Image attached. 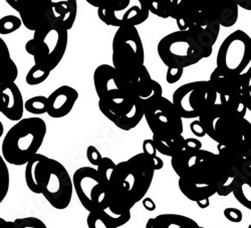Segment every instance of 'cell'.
Segmentation results:
<instances>
[{
    "instance_id": "6da1fadb",
    "label": "cell",
    "mask_w": 251,
    "mask_h": 228,
    "mask_svg": "<svg viewBox=\"0 0 251 228\" xmlns=\"http://www.w3.org/2000/svg\"><path fill=\"white\" fill-rule=\"evenodd\" d=\"M171 165L179 177L181 193L194 202L210 199L225 180L235 177L217 154L203 149H183L171 158Z\"/></svg>"
},
{
    "instance_id": "7a4b0ae2",
    "label": "cell",
    "mask_w": 251,
    "mask_h": 228,
    "mask_svg": "<svg viewBox=\"0 0 251 228\" xmlns=\"http://www.w3.org/2000/svg\"><path fill=\"white\" fill-rule=\"evenodd\" d=\"M94 86L100 113L116 127L131 131L139 125L144 118L143 103L113 66L103 64L95 70Z\"/></svg>"
},
{
    "instance_id": "3957f363",
    "label": "cell",
    "mask_w": 251,
    "mask_h": 228,
    "mask_svg": "<svg viewBox=\"0 0 251 228\" xmlns=\"http://www.w3.org/2000/svg\"><path fill=\"white\" fill-rule=\"evenodd\" d=\"M153 161L143 152L116 165L109 180L110 216L131 212L148 193L155 175Z\"/></svg>"
},
{
    "instance_id": "277c9868",
    "label": "cell",
    "mask_w": 251,
    "mask_h": 228,
    "mask_svg": "<svg viewBox=\"0 0 251 228\" xmlns=\"http://www.w3.org/2000/svg\"><path fill=\"white\" fill-rule=\"evenodd\" d=\"M27 188L41 194L57 210H65L73 198V179L67 168L57 160L36 154L25 165Z\"/></svg>"
},
{
    "instance_id": "5b68a950",
    "label": "cell",
    "mask_w": 251,
    "mask_h": 228,
    "mask_svg": "<svg viewBox=\"0 0 251 228\" xmlns=\"http://www.w3.org/2000/svg\"><path fill=\"white\" fill-rule=\"evenodd\" d=\"M206 136L244 157H251V123L221 103H215L198 119Z\"/></svg>"
},
{
    "instance_id": "8992f818",
    "label": "cell",
    "mask_w": 251,
    "mask_h": 228,
    "mask_svg": "<svg viewBox=\"0 0 251 228\" xmlns=\"http://www.w3.org/2000/svg\"><path fill=\"white\" fill-rule=\"evenodd\" d=\"M47 123L39 117L25 118L17 122L5 134L1 155L6 163L24 166L43 146L47 135Z\"/></svg>"
},
{
    "instance_id": "52a82bcc",
    "label": "cell",
    "mask_w": 251,
    "mask_h": 228,
    "mask_svg": "<svg viewBox=\"0 0 251 228\" xmlns=\"http://www.w3.org/2000/svg\"><path fill=\"white\" fill-rule=\"evenodd\" d=\"M113 67L126 82L136 77L146 67L145 50L137 27L117 29L113 38Z\"/></svg>"
},
{
    "instance_id": "ba28073f",
    "label": "cell",
    "mask_w": 251,
    "mask_h": 228,
    "mask_svg": "<svg viewBox=\"0 0 251 228\" xmlns=\"http://www.w3.org/2000/svg\"><path fill=\"white\" fill-rule=\"evenodd\" d=\"M157 51L162 63L168 69H186L204 58L201 48L188 31H174L164 36Z\"/></svg>"
},
{
    "instance_id": "9c48e42d",
    "label": "cell",
    "mask_w": 251,
    "mask_h": 228,
    "mask_svg": "<svg viewBox=\"0 0 251 228\" xmlns=\"http://www.w3.org/2000/svg\"><path fill=\"white\" fill-rule=\"evenodd\" d=\"M74 190L87 211H107L110 204L109 181L102 178L97 168L80 167L73 175Z\"/></svg>"
},
{
    "instance_id": "30bf717a",
    "label": "cell",
    "mask_w": 251,
    "mask_h": 228,
    "mask_svg": "<svg viewBox=\"0 0 251 228\" xmlns=\"http://www.w3.org/2000/svg\"><path fill=\"white\" fill-rule=\"evenodd\" d=\"M217 94L209 80L187 82L172 96V102L182 119H196L215 105Z\"/></svg>"
},
{
    "instance_id": "8fae6325",
    "label": "cell",
    "mask_w": 251,
    "mask_h": 228,
    "mask_svg": "<svg viewBox=\"0 0 251 228\" xmlns=\"http://www.w3.org/2000/svg\"><path fill=\"white\" fill-rule=\"evenodd\" d=\"M89 4L98 7V15L101 22L109 26L125 27L144 24L149 18L150 11L145 0H136V4H131L132 0L120 2H95L87 1Z\"/></svg>"
},
{
    "instance_id": "7c38bea8",
    "label": "cell",
    "mask_w": 251,
    "mask_h": 228,
    "mask_svg": "<svg viewBox=\"0 0 251 228\" xmlns=\"http://www.w3.org/2000/svg\"><path fill=\"white\" fill-rule=\"evenodd\" d=\"M251 61V37L243 30L230 33L218 50L216 65L223 73L241 75Z\"/></svg>"
},
{
    "instance_id": "4fadbf2b",
    "label": "cell",
    "mask_w": 251,
    "mask_h": 228,
    "mask_svg": "<svg viewBox=\"0 0 251 228\" xmlns=\"http://www.w3.org/2000/svg\"><path fill=\"white\" fill-rule=\"evenodd\" d=\"M14 10L19 13L23 25L34 32L33 38L39 40L51 27L59 23L54 11L55 1L51 0H6Z\"/></svg>"
},
{
    "instance_id": "5bb4252c",
    "label": "cell",
    "mask_w": 251,
    "mask_h": 228,
    "mask_svg": "<svg viewBox=\"0 0 251 228\" xmlns=\"http://www.w3.org/2000/svg\"><path fill=\"white\" fill-rule=\"evenodd\" d=\"M209 81L220 97L219 103L238 117L245 118L247 109L244 102V94L248 85L246 74L231 75L216 68L211 73Z\"/></svg>"
},
{
    "instance_id": "9a60e30c",
    "label": "cell",
    "mask_w": 251,
    "mask_h": 228,
    "mask_svg": "<svg viewBox=\"0 0 251 228\" xmlns=\"http://www.w3.org/2000/svg\"><path fill=\"white\" fill-rule=\"evenodd\" d=\"M144 117L153 136L170 138L182 135L184 131L183 119L175 109L172 101L165 97L145 107Z\"/></svg>"
},
{
    "instance_id": "2e32d148",
    "label": "cell",
    "mask_w": 251,
    "mask_h": 228,
    "mask_svg": "<svg viewBox=\"0 0 251 228\" xmlns=\"http://www.w3.org/2000/svg\"><path fill=\"white\" fill-rule=\"evenodd\" d=\"M220 28L221 26L211 7L199 5L197 14L187 31L201 48L204 58H208L212 54L213 47L220 33Z\"/></svg>"
},
{
    "instance_id": "e0dca14e",
    "label": "cell",
    "mask_w": 251,
    "mask_h": 228,
    "mask_svg": "<svg viewBox=\"0 0 251 228\" xmlns=\"http://www.w3.org/2000/svg\"><path fill=\"white\" fill-rule=\"evenodd\" d=\"M39 40H43L49 48L50 56L48 66L51 72L60 64L65 56L69 44V30L64 25L57 23Z\"/></svg>"
},
{
    "instance_id": "ac0fdd59",
    "label": "cell",
    "mask_w": 251,
    "mask_h": 228,
    "mask_svg": "<svg viewBox=\"0 0 251 228\" xmlns=\"http://www.w3.org/2000/svg\"><path fill=\"white\" fill-rule=\"evenodd\" d=\"M78 99L77 91L71 86H60L48 98V114L52 119L67 117L74 109Z\"/></svg>"
},
{
    "instance_id": "d6986e66",
    "label": "cell",
    "mask_w": 251,
    "mask_h": 228,
    "mask_svg": "<svg viewBox=\"0 0 251 228\" xmlns=\"http://www.w3.org/2000/svg\"><path fill=\"white\" fill-rule=\"evenodd\" d=\"M6 96V105L2 115L12 122H19L24 119L25 101L22 92L15 82L1 89Z\"/></svg>"
},
{
    "instance_id": "ffe728a7",
    "label": "cell",
    "mask_w": 251,
    "mask_h": 228,
    "mask_svg": "<svg viewBox=\"0 0 251 228\" xmlns=\"http://www.w3.org/2000/svg\"><path fill=\"white\" fill-rule=\"evenodd\" d=\"M221 27L229 28L235 25L238 20V5L235 1L224 2L210 6Z\"/></svg>"
},
{
    "instance_id": "44dd1931",
    "label": "cell",
    "mask_w": 251,
    "mask_h": 228,
    "mask_svg": "<svg viewBox=\"0 0 251 228\" xmlns=\"http://www.w3.org/2000/svg\"><path fill=\"white\" fill-rule=\"evenodd\" d=\"M153 142L158 153L173 158L179 154L185 147V138L183 135H178L170 138H161L153 136Z\"/></svg>"
},
{
    "instance_id": "7402d4cb",
    "label": "cell",
    "mask_w": 251,
    "mask_h": 228,
    "mask_svg": "<svg viewBox=\"0 0 251 228\" xmlns=\"http://www.w3.org/2000/svg\"><path fill=\"white\" fill-rule=\"evenodd\" d=\"M54 11L58 22L64 25L68 30H71L75 23L77 14V2L75 0L55 1Z\"/></svg>"
},
{
    "instance_id": "603a6c76",
    "label": "cell",
    "mask_w": 251,
    "mask_h": 228,
    "mask_svg": "<svg viewBox=\"0 0 251 228\" xmlns=\"http://www.w3.org/2000/svg\"><path fill=\"white\" fill-rule=\"evenodd\" d=\"M157 228H200L192 218L174 213L160 214L155 217Z\"/></svg>"
},
{
    "instance_id": "cb8c5ba5",
    "label": "cell",
    "mask_w": 251,
    "mask_h": 228,
    "mask_svg": "<svg viewBox=\"0 0 251 228\" xmlns=\"http://www.w3.org/2000/svg\"><path fill=\"white\" fill-rule=\"evenodd\" d=\"M25 51L28 54L34 58V65H38L49 69V56L50 51L48 46L43 40H37L34 38L29 39L25 44Z\"/></svg>"
},
{
    "instance_id": "d4e9b609",
    "label": "cell",
    "mask_w": 251,
    "mask_h": 228,
    "mask_svg": "<svg viewBox=\"0 0 251 228\" xmlns=\"http://www.w3.org/2000/svg\"><path fill=\"white\" fill-rule=\"evenodd\" d=\"M232 193L243 207L251 210V179L244 176L237 178Z\"/></svg>"
},
{
    "instance_id": "484cf974",
    "label": "cell",
    "mask_w": 251,
    "mask_h": 228,
    "mask_svg": "<svg viewBox=\"0 0 251 228\" xmlns=\"http://www.w3.org/2000/svg\"><path fill=\"white\" fill-rule=\"evenodd\" d=\"M89 228H118L114 224L111 216L106 211L90 212L87 218Z\"/></svg>"
},
{
    "instance_id": "4316f807",
    "label": "cell",
    "mask_w": 251,
    "mask_h": 228,
    "mask_svg": "<svg viewBox=\"0 0 251 228\" xmlns=\"http://www.w3.org/2000/svg\"><path fill=\"white\" fill-rule=\"evenodd\" d=\"M17 76L18 69L12 58L7 60L6 63L0 65V89L15 82Z\"/></svg>"
},
{
    "instance_id": "83f0119b",
    "label": "cell",
    "mask_w": 251,
    "mask_h": 228,
    "mask_svg": "<svg viewBox=\"0 0 251 228\" xmlns=\"http://www.w3.org/2000/svg\"><path fill=\"white\" fill-rule=\"evenodd\" d=\"M147 4L150 13L161 17V18H169L172 8H173V0H145Z\"/></svg>"
},
{
    "instance_id": "f1b7e54d",
    "label": "cell",
    "mask_w": 251,
    "mask_h": 228,
    "mask_svg": "<svg viewBox=\"0 0 251 228\" xmlns=\"http://www.w3.org/2000/svg\"><path fill=\"white\" fill-rule=\"evenodd\" d=\"M25 109L28 113L32 115H44L48 114L49 103H48V98L45 96H35L25 102Z\"/></svg>"
},
{
    "instance_id": "f546056e",
    "label": "cell",
    "mask_w": 251,
    "mask_h": 228,
    "mask_svg": "<svg viewBox=\"0 0 251 228\" xmlns=\"http://www.w3.org/2000/svg\"><path fill=\"white\" fill-rule=\"evenodd\" d=\"M50 73L51 72L50 70H48L47 68H45V67L34 65L28 71V73L25 76V81L27 82V85H29V86L40 85L49 78Z\"/></svg>"
},
{
    "instance_id": "4dcf8cb0",
    "label": "cell",
    "mask_w": 251,
    "mask_h": 228,
    "mask_svg": "<svg viewBox=\"0 0 251 228\" xmlns=\"http://www.w3.org/2000/svg\"><path fill=\"white\" fill-rule=\"evenodd\" d=\"M10 186V174L7 163L0 154V204H1L8 194Z\"/></svg>"
},
{
    "instance_id": "1f68e13d",
    "label": "cell",
    "mask_w": 251,
    "mask_h": 228,
    "mask_svg": "<svg viewBox=\"0 0 251 228\" xmlns=\"http://www.w3.org/2000/svg\"><path fill=\"white\" fill-rule=\"evenodd\" d=\"M23 23L16 15L8 14L0 18V34L1 35H7L10 33H13L14 31L18 30L22 27Z\"/></svg>"
},
{
    "instance_id": "d6a6232c",
    "label": "cell",
    "mask_w": 251,
    "mask_h": 228,
    "mask_svg": "<svg viewBox=\"0 0 251 228\" xmlns=\"http://www.w3.org/2000/svg\"><path fill=\"white\" fill-rule=\"evenodd\" d=\"M143 153L147 155L152 161H153V164H154V168H155V171H158V170H161L163 167H164V162L163 160L158 157V151L155 147L154 145V142L152 139H147L145 140L143 142Z\"/></svg>"
},
{
    "instance_id": "836d02e7",
    "label": "cell",
    "mask_w": 251,
    "mask_h": 228,
    "mask_svg": "<svg viewBox=\"0 0 251 228\" xmlns=\"http://www.w3.org/2000/svg\"><path fill=\"white\" fill-rule=\"evenodd\" d=\"M15 228H48L46 223L37 217L17 218L13 221Z\"/></svg>"
},
{
    "instance_id": "e575fe53",
    "label": "cell",
    "mask_w": 251,
    "mask_h": 228,
    "mask_svg": "<svg viewBox=\"0 0 251 228\" xmlns=\"http://www.w3.org/2000/svg\"><path fill=\"white\" fill-rule=\"evenodd\" d=\"M116 165L117 164L111 158L102 157L100 163L99 164V166L97 167V170L102 178H104V179L109 181L113 171L116 168Z\"/></svg>"
},
{
    "instance_id": "d590c367",
    "label": "cell",
    "mask_w": 251,
    "mask_h": 228,
    "mask_svg": "<svg viewBox=\"0 0 251 228\" xmlns=\"http://www.w3.org/2000/svg\"><path fill=\"white\" fill-rule=\"evenodd\" d=\"M223 214L228 221L233 222V223H239L243 219V214L241 210L237 208H233V207H228V208H225L223 211Z\"/></svg>"
},
{
    "instance_id": "8d00e7d4",
    "label": "cell",
    "mask_w": 251,
    "mask_h": 228,
    "mask_svg": "<svg viewBox=\"0 0 251 228\" xmlns=\"http://www.w3.org/2000/svg\"><path fill=\"white\" fill-rule=\"evenodd\" d=\"M87 158L92 165L98 167L99 164L100 163V161L102 159V156H101L100 152L95 146L91 145V146H89L87 148Z\"/></svg>"
},
{
    "instance_id": "74e56055",
    "label": "cell",
    "mask_w": 251,
    "mask_h": 228,
    "mask_svg": "<svg viewBox=\"0 0 251 228\" xmlns=\"http://www.w3.org/2000/svg\"><path fill=\"white\" fill-rule=\"evenodd\" d=\"M184 70L182 69H168L166 73V81L168 82L169 85H174L178 82L182 76H183Z\"/></svg>"
},
{
    "instance_id": "f35d334b",
    "label": "cell",
    "mask_w": 251,
    "mask_h": 228,
    "mask_svg": "<svg viewBox=\"0 0 251 228\" xmlns=\"http://www.w3.org/2000/svg\"><path fill=\"white\" fill-rule=\"evenodd\" d=\"M245 74L248 78V85H247L246 92L244 94V102H245L247 111L251 112V67L247 70Z\"/></svg>"
},
{
    "instance_id": "ab89813d",
    "label": "cell",
    "mask_w": 251,
    "mask_h": 228,
    "mask_svg": "<svg viewBox=\"0 0 251 228\" xmlns=\"http://www.w3.org/2000/svg\"><path fill=\"white\" fill-rule=\"evenodd\" d=\"M10 58L11 56L8 46L6 45L4 39L2 37H0V65L6 63Z\"/></svg>"
},
{
    "instance_id": "60d3db41",
    "label": "cell",
    "mask_w": 251,
    "mask_h": 228,
    "mask_svg": "<svg viewBox=\"0 0 251 228\" xmlns=\"http://www.w3.org/2000/svg\"><path fill=\"white\" fill-rule=\"evenodd\" d=\"M184 149L191 151H199L202 150V143L196 138H188L185 139V147Z\"/></svg>"
},
{
    "instance_id": "b9f144b4",
    "label": "cell",
    "mask_w": 251,
    "mask_h": 228,
    "mask_svg": "<svg viewBox=\"0 0 251 228\" xmlns=\"http://www.w3.org/2000/svg\"><path fill=\"white\" fill-rule=\"evenodd\" d=\"M190 130L193 133V135L196 136L197 138H203L206 136L205 130L199 120H195L190 124Z\"/></svg>"
},
{
    "instance_id": "7bdbcfd3",
    "label": "cell",
    "mask_w": 251,
    "mask_h": 228,
    "mask_svg": "<svg viewBox=\"0 0 251 228\" xmlns=\"http://www.w3.org/2000/svg\"><path fill=\"white\" fill-rule=\"evenodd\" d=\"M142 204H143L144 208H145L146 210L150 211V212L155 211L156 208H157L155 201H154L152 198H150V197H145V198L142 200Z\"/></svg>"
},
{
    "instance_id": "ee69618b",
    "label": "cell",
    "mask_w": 251,
    "mask_h": 228,
    "mask_svg": "<svg viewBox=\"0 0 251 228\" xmlns=\"http://www.w3.org/2000/svg\"><path fill=\"white\" fill-rule=\"evenodd\" d=\"M241 174L244 177L251 179V159L250 161L243 164V166L241 167Z\"/></svg>"
},
{
    "instance_id": "f6af8a7d",
    "label": "cell",
    "mask_w": 251,
    "mask_h": 228,
    "mask_svg": "<svg viewBox=\"0 0 251 228\" xmlns=\"http://www.w3.org/2000/svg\"><path fill=\"white\" fill-rule=\"evenodd\" d=\"M235 2L238 5V7L251 11V0H235Z\"/></svg>"
},
{
    "instance_id": "bcb514c9",
    "label": "cell",
    "mask_w": 251,
    "mask_h": 228,
    "mask_svg": "<svg viewBox=\"0 0 251 228\" xmlns=\"http://www.w3.org/2000/svg\"><path fill=\"white\" fill-rule=\"evenodd\" d=\"M196 203H197L199 208H201V209H206V208H208L209 206H210V199L206 198V199L200 200V201H198V202H196Z\"/></svg>"
},
{
    "instance_id": "7dc6e473",
    "label": "cell",
    "mask_w": 251,
    "mask_h": 228,
    "mask_svg": "<svg viewBox=\"0 0 251 228\" xmlns=\"http://www.w3.org/2000/svg\"><path fill=\"white\" fill-rule=\"evenodd\" d=\"M146 228H157L156 227V221L155 217L154 218H149L147 223H146Z\"/></svg>"
},
{
    "instance_id": "c3c4849f",
    "label": "cell",
    "mask_w": 251,
    "mask_h": 228,
    "mask_svg": "<svg viewBox=\"0 0 251 228\" xmlns=\"http://www.w3.org/2000/svg\"><path fill=\"white\" fill-rule=\"evenodd\" d=\"M3 133H4V126H3V124H2V122H1V121H0V138H1V137H2Z\"/></svg>"
},
{
    "instance_id": "681fc988",
    "label": "cell",
    "mask_w": 251,
    "mask_h": 228,
    "mask_svg": "<svg viewBox=\"0 0 251 228\" xmlns=\"http://www.w3.org/2000/svg\"><path fill=\"white\" fill-rule=\"evenodd\" d=\"M248 228H251V224H250V225H249V226H248Z\"/></svg>"
},
{
    "instance_id": "f907efd6",
    "label": "cell",
    "mask_w": 251,
    "mask_h": 228,
    "mask_svg": "<svg viewBox=\"0 0 251 228\" xmlns=\"http://www.w3.org/2000/svg\"><path fill=\"white\" fill-rule=\"evenodd\" d=\"M200 228H205V227H201V226H200Z\"/></svg>"
}]
</instances>
